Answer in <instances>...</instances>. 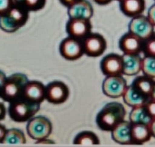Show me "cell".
Returning <instances> with one entry per match:
<instances>
[{"label": "cell", "mask_w": 155, "mask_h": 147, "mask_svg": "<svg viewBox=\"0 0 155 147\" xmlns=\"http://www.w3.org/2000/svg\"><path fill=\"white\" fill-rule=\"evenodd\" d=\"M129 121L131 124H150L152 121L151 116L149 115L144 105H139L132 108V111L129 115Z\"/></svg>", "instance_id": "7402d4cb"}, {"label": "cell", "mask_w": 155, "mask_h": 147, "mask_svg": "<svg viewBox=\"0 0 155 147\" xmlns=\"http://www.w3.org/2000/svg\"><path fill=\"white\" fill-rule=\"evenodd\" d=\"M14 4V0H0V15L7 12Z\"/></svg>", "instance_id": "f1b7e54d"}, {"label": "cell", "mask_w": 155, "mask_h": 147, "mask_svg": "<svg viewBox=\"0 0 155 147\" xmlns=\"http://www.w3.org/2000/svg\"><path fill=\"white\" fill-rule=\"evenodd\" d=\"M6 115V108L3 103L0 102V121L4 120Z\"/></svg>", "instance_id": "836d02e7"}, {"label": "cell", "mask_w": 155, "mask_h": 147, "mask_svg": "<svg viewBox=\"0 0 155 147\" xmlns=\"http://www.w3.org/2000/svg\"><path fill=\"white\" fill-rule=\"evenodd\" d=\"M84 55L90 57H97L102 55L107 47L105 38L98 33H90L82 39Z\"/></svg>", "instance_id": "8992f818"}, {"label": "cell", "mask_w": 155, "mask_h": 147, "mask_svg": "<svg viewBox=\"0 0 155 147\" xmlns=\"http://www.w3.org/2000/svg\"><path fill=\"white\" fill-rule=\"evenodd\" d=\"M6 75H5L4 72H2L0 70V95H1V92H2V89H3V86L5 85V82L6 80Z\"/></svg>", "instance_id": "d6a6232c"}, {"label": "cell", "mask_w": 155, "mask_h": 147, "mask_svg": "<svg viewBox=\"0 0 155 147\" xmlns=\"http://www.w3.org/2000/svg\"><path fill=\"white\" fill-rule=\"evenodd\" d=\"M154 1H155V0H154Z\"/></svg>", "instance_id": "ab89813d"}, {"label": "cell", "mask_w": 155, "mask_h": 147, "mask_svg": "<svg viewBox=\"0 0 155 147\" xmlns=\"http://www.w3.org/2000/svg\"><path fill=\"white\" fill-rule=\"evenodd\" d=\"M22 95L33 102L41 104L45 100V86L39 81L28 80L25 85Z\"/></svg>", "instance_id": "2e32d148"}, {"label": "cell", "mask_w": 155, "mask_h": 147, "mask_svg": "<svg viewBox=\"0 0 155 147\" xmlns=\"http://www.w3.org/2000/svg\"><path fill=\"white\" fill-rule=\"evenodd\" d=\"M68 15L70 18L91 19L94 15V8L87 0H79L68 6Z\"/></svg>", "instance_id": "e0dca14e"}, {"label": "cell", "mask_w": 155, "mask_h": 147, "mask_svg": "<svg viewBox=\"0 0 155 147\" xmlns=\"http://www.w3.org/2000/svg\"><path fill=\"white\" fill-rule=\"evenodd\" d=\"M123 59V75L133 76L142 71L143 57L140 54H124Z\"/></svg>", "instance_id": "9a60e30c"}, {"label": "cell", "mask_w": 155, "mask_h": 147, "mask_svg": "<svg viewBox=\"0 0 155 147\" xmlns=\"http://www.w3.org/2000/svg\"><path fill=\"white\" fill-rule=\"evenodd\" d=\"M96 4L98 5H107L109 3H111L113 0H94Z\"/></svg>", "instance_id": "8d00e7d4"}, {"label": "cell", "mask_w": 155, "mask_h": 147, "mask_svg": "<svg viewBox=\"0 0 155 147\" xmlns=\"http://www.w3.org/2000/svg\"><path fill=\"white\" fill-rule=\"evenodd\" d=\"M155 79L149 77L147 75H140L137 76L132 83V85L139 91L141 92L143 95H145L146 97L150 98L152 94H153V90L154 87Z\"/></svg>", "instance_id": "44dd1931"}, {"label": "cell", "mask_w": 155, "mask_h": 147, "mask_svg": "<svg viewBox=\"0 0 155 147\" xmlns=\"http://www.w3.org/2000/svg\"><path fill=\"white\" fill-rule=\"evenodd\" d=\"M60 2H61V4L63 5H64V6H70V5H72L73 4H74L75 2H77V1H79V0H59Z\"/></svg>", "instance_id": "d590c367"}, {"label": "cell", "mask_w": 155, "mask_h": 147, "mask_svg": "<svg viewBox=\"0 0 155 147\" xmlns=\"http://www.w3.org/2000/svg\"><path fill=\"white\" fill-rule=\"evenodd\" d=\"M124 102L130 107H135L139 105H143L149 99L145 95H143L141 92H139L133 85L127 86L125 92L124 93L123 96Z\"/></svg>", "instance_id": "d6986e66"}, {"label": "cell", "mask_w": 155, "mask_h": 147, "mask_svg": "<svg viewBox=\"0 0 155 147\" xmlns=\"http://www.w3.org/2000/svg\"><path fill=\"white\" fill-rule=\"evenodd\" d=\"M53 131V125L49 119L39 115L32 117L28 120L26 125V132L29 137L37 141L47 138Z\"/></svg>", "instance_id": "5b68a950"}, {"label": "cell", "mask_w": 155, "mask_h": 147, "mask_svg": "<svg viewBox=\"0 0 155 147\" xmlns=\"http://www.w3.org/2000/svg\"><path fill=\"white\" fill-rule=\"evenodd\" d=\"M116 1H119V2H120V1H121V0H116Z\"/></svg>", "instance_id": "f35d334b"}, {"label": "cell", "mask_w": 155, "mask_h": 147, "mask_svg": "<svg viewBox=\"0 0 155 147\" xmlns=\"http://www.w3.org/2000/svg\"><path fill=\"white\" fill-rule=\"evenodd\" d=\"M147 16H148V18L151 20V22L153 24V25L155 26V3L149 8Z\"/></svg>", "instance_id": "f546056e"}, {"label": "cell", "mask_w": 155, "mask_h": 147, "mask_svg": "<svg viewBox=\"0 0 155 147\" xmlns=\"http://www.w3.org/2000/svg\"><path fill=\"white\" fill-rule=\"evenodd\" d=\"M127 86L123 75H107L103 82V92L110 98H119L123 96Z\"/></svg>", "instance_id": "52a82bcc"}, {"label": "cell", "mask_w": 155, "mask_h": 147, "mask_svg": "<svg viewBox=\"0 0 155 147\" xmlns=\"http://www.w3.org/2000/svg\"><path fill=\"white\" fill-rule=\"evenodd\" d=\"M27 82V76L22 73H15L9 75L6 77L0 97L8 103L17 99L23 95L25 85Z\"/></svg>", "instance_id": "277c9868"}, {"label": "cell", "mask_w": 155, "mask_h": 147, "mask_svg": "<svg viewBox=\"0 0 155 147\" xmlns=\"http://www.w3.org/2000/svg\"><path fill=\"white\" fill-rule=\"evenodd\" d=\"M26 143L25 136L20 129L11 128L6 131L3 144L5 145H25Z\"/></svg>", "instance_id": "cb8c5ba5"}, {"label": "cell", "mask_w": 155, "mask_h": 147, "mask_svg": "<svg viewBox=\"0 0 155 147\" xmlns=\"http://www.w3.org/2000/svg\"><path fill=\"white\" fill-rule=\"evenodd\" d=\"M152 138V134L148 124H132V143L141 145Z\"/></svg>", "instance_id": "ac0fdd59"}, {"label": "cell", "mask_w": 155, "mask_h": 147, "mask_svg": "<svg viewBox=\"0 0 155 147\" xmlns=\"http://www.w3.org/2000/svg\"><path fill=\"white\" fill-rule=\"evenodd\" d=\"M59 52L64 59L69 61H74L81 58L84 54L82 40L72 36L64 38L60 44Z\"/></svg>", "instance_id": "ba28073f"}, {"label": "cell", "mask_w": 155, "mask_h": 147, "mask_svg": "<svg viewBox=\"0 0 155 147\" xmlns=\"http://www.w3.org/2000/svg\"><path fill=\"white\" fill-rule=\"evenodd\" d=\"M143 53L144 56H155V32L143 41Z\"/></svg>", "instance_id": "4316f807"}, {"label": "cell", "mask_w": 155, "mask_h": 147, "mask_svg": "<svg viewBox=\"0 0 155 147\" xmlns=\"http://www.w3.org/2000/svg\"><path fill=\"white\" fill-rule=\"evenodd\" d=\"M150 98H153L155 99V84H154V87H153V94H152V95H151V97Z\"/></svg>", "instance_id": "74e56055"}, {"label": "cell", "mask_w": 155, "mask_h": 147, "mask_svg": "<svg viewBox=\"0 0 155 147\" xmlns=\"http://www.w3.org/2000/svg\"><path fill=\"white\" fill-rule=\"evenodd\" d=\"M100 68L102 73L105 76L122 75L123 72L122 55L118 54H108L101 60Z\"/></svg>", "instance_id": "4fadbf2b"}, {"label": "cell", "mask_w": 155, "mask_h": 147, "mask_svg": "<svg viewBox=\"0 0 155 147\" xmlns=\"http://www.w3.org/2000/svg\"><path fill=\"white\" fill-rule=\"evenodd\" d=\"M154 27L148 16L141 14L132 17L128 28L129 32L138 35L143 40H145L154 33Z\"/></svg>", "instance_id": "9c48e42d"}, {"label": "cell", "mask_w": 155, "mask_h": 147, "mask_svg": "<svg viewBox=\"0 0 155 147\" xmlns=\"http://www.w3.org/2000/svg\"><path fill=\"white\" fill-rule=\"evenodd\" d=\"M113 140L122 145H133L132 143V124L125 119L118 124L112 131Z\"/></svg>", "instance_id": "5bb4252c"}, {"label": "cell", "mask_w": 155, "mask_h": 147, "mask_svg": "<svg viewBox=\"0 0 155 147\" xmlns=\"http://www.w3.org/2000/svg\"><path fill=\"white\" fill-rule=\"evenodd\" d=\"M149 127H150V131H151V134H152V137L155 138V118L152 119V121L149 124Z\"/></svg>", "instance_id": "e575fe53"}, {"label": "cell", "mask_w": 155, "mask_h": 147, "mask_svg": "<svg viewBox=\"0 0 155 147\" xmlns=\"http://www.w3.org/2000/svg\"><path fill=\"white\" fill-rule=\"evenodd\" d=\"M142 72L144 75L155 79V56L143 57Z\"/></svg>", "instance_id": "484cf974"}, {"label": "cell", "mask_w": 155, "mask_h": 147, "mask_svg": "<svg viewBox=\"0 0 155 147\" xmlns=\"http://www.w3.org/2000/svg\"><path fill=\"white\" fill-rule=\"evenodd\" d=\"M143 41L138 35L127 32L119 40V47L124 54H141L143 53Z\"/></svg>", "instance_id": "7c38bea8"}, {"label": "cell", "mask_w": 155, "mask_h": 147, "mask_svg": "<svg viewBox=\"0 0 155 147\" xmlns=\"http://www.w3.org/2000/svg\"><path fill=\"white\" fill-rule=\"evenodd\" d=\"M92 32V23L90 19L70 18L66 24V33L69 36L84 39Z\"/></svg>", "instance_id": "8fae6325"}, {"label": "cell", "mask_w": 155, "mask_h": 147, "mask_svg": "<svg viewBox=\"0 0 155 147\" xmlns=\"http://www.w3.org/2000/svg\"><path fill=\"white\" fill-rule=\"evenodd\" d=\"M74 145H100V139L94 132L83 131L74 137Z\"/></svg>", "instance_id": "603a6c76"}, {"label": "cell", "mask_w": 155, "mask_h": 147, "mask_svg": "<svg viewBox=\"0 0 155 147\" xmlns=\"http://www.w3.org/2000/svg\"><path fill=\"white\" fill-rule=\"evenodd\" d=\"M68 86L61 81H54L45 86V100L54 105L66 102L69 97Z\"/></svg>", "instance_id": "30bf717a"}, {"label": "cell", "mask_w": 155, "mask_h": 147, "mask_svg": "<svg viewBox=\"0 0 155 147\" xmlns=\"http://www.w3.org/2000/svg\"><path fill=\"white\" fill-rule=\"evenodd\" d=\"M35 145H54V142L52 140H49L47 137V138H44L41 140H37Z\"/></svg>", "instance_id": "4dcf8cb0"}, {"label": "cell", "mask_w": 155, "mask_h": 147, "mask_svg": "<svg viewBox=\"0 0 155 147\" xmlns=\"http://www.w3.org/2000/svg\"><path fill=\"white\" fill-rule=\"evenodd\" d=\"M29 18V12L19 5H14L0 15V28L6 33H14L24 26Z\"/></svg>", "instance_id": "3957f363"}, {"label": "cell", "mask_w": 155, "mask_h": 147, "mask_svg": "<svg viewBox=\"0 0 155 147\" xmlns=\"http://www.w3.org/2000/svg\"><path fill=\"white\" fill-rule=\"evenodd\" d=\"M40 109V104L33 102L21 95L9 103L8 115L10 118L17 123L26 122L31 119Z\"/></svg>", "instance_id": "7a4b0ae2"}, {"label": "cell", "mask_w": 155, "mask_h": 147, "mask_svg": "<svg viewBox=\"0 0 155 147\" xmlns=\"http://www.w3.org/2000/svg\"><path fill=\"white\" fill-rule=\"evenodd\" d=\"M126 110L123 104L111 102L106 104L96 115L98 127L106 132H111L118 124L124 120Z\"/></svg>", "instance_id": "6da1fadb"}, {"label": "cell", "mask_w": 155, "mask_h": 147, "mask_svg": "<svg viewBox=\"0 0 155 147\" xmlns=\"http://www.w3.org/2000/svg\"><path fill=\"white\" fill-rule=\"evenodd\" d=\"M145 0H121L120 9L129 17L143 14L145 10Z\"/></svg>", "instance_id": "ffe728a7"}, {"label": "cell", "mask_w": 155, "mask_h": 147, "mask_svg": "<svg viewBox=\"0 0 155 147\" xmlns=\"http://www.w3.org/2000/svg\"><path fill=\"white\" fill-rule=\"evenodd\" d=\"M149 115L151 116L152 119L155 118V99L153 98H149L147 102L144 105Z\"/></svg>", "instance_id": "83f0119b"}, {"label": "cell", "mask_w": 155, "mask_h": 147, "mask_svg": "<svg viewBox=\"0 0 155 147\" xmlns=\"http://www.w3.org/2000/svg\"><path fill=\"white\" fill-rule=\"evenodd\" d=\"M6 131H7V129L5 128V126L0 124V143L1 144H3V141H4V138L5 136Z\"/></svg>", "instance_id": "1f68e13d"}, {"label": "cell", "mask_w": 155, "mask_h": 147, "mask_svg": "<svg viewBox=\"0 0 155 147\" xmlns=\"http://www.w3.org/2000/svg\"><path fill=\"white\" fill-rule=\"evenodd\" d=\"M15 4L21 5L28 12L39 11L45 5L46 0H14Z\"/></svg>", "instance_id": "d4e9b609"}]
</instances>
